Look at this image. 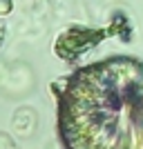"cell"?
Wrapping results in <instances>:
<instances>
[{"label":"cell","mask_w":143,"mask_h":149,"mask_svg":"<svg viewBox=\"0 0 143 149\" xmlns=\"http://www.w3.org/2000/svg\"><path fill=\"white\" fill-rule=\"evenodd\" d=\"M58 138L63 149H143V60L76 69L58 93Z\"/></svg>","instance_id":"6da1fadb"}]
</instances>
